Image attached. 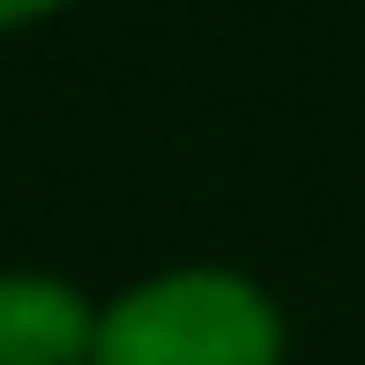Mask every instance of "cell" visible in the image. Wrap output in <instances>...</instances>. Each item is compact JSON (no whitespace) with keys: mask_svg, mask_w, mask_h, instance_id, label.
I'll list each match as a JSON object with an SVG mask.
<instances>
[{"mask_svg":"<svg viewBox=\"0 0 365 365\" xmlns=\"http://www.w3.org/2000/svg\"><path fill=\"white\" fill-rule=\"evenodd\" d=\"M284 321L246 276L179 269L127 291L97 321L90 365H276Z\"/></svg>","mask_w":365,"mask_h":365,"instance_id":"6da1fadb","label":"cell"},{"mask_svg":"<svg viewBox=\"0 0 365 365\" xmlns=\"http://www.w3.org/2000/svg\"><path fill=\"white\" fill-rule=\"evenodd\" d=\"M97 313L60 276H0V365H90Z\"/></svg>","mask_w":365,"mask_h":365,"instance_id":"7a4b0ae2","label":"cell"},{"mask_svg":"<svg viewBox=\"0 0 365 365\" xmlns=\"http://www.w3.org/2000/svg\"><path fill=\"white\" fill-rule=\"evenodd\" d=\"M45 8H68V0H0V23H30V15Z\"/></svg>","mask_w":365,"mask_h":365,"instance_id":"3957f363","label":"cell"}]
</instances>
